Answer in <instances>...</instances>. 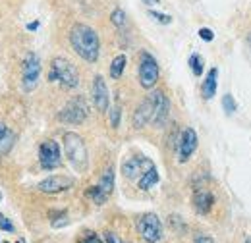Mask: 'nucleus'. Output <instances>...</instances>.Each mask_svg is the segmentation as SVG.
<instances>
[{"label": "nucleus", "instance_id": "f257e3e1", "mask_svg": "<svg viewBox=\"0 0 251 243\" xmlns=\"http://www.w3.org/2000/svg\"><path fill=\"white\" fill-rule=\"evenodd\" d=\"M70 43H72V49L75 50V54L79 58H83L89 64H95L99 60L100 41H99V35L93 27H89L85 24H75L70 29Z\"/></svg>", "mask_w": 251, "mask_h": 243}, {"label": "nucleus", "instance_id": "f03ea898", "mask_svg": "<svg viewBox=\"0 0 251 243\" xmlns=\"http://www.w3.org/2000/svg\"><path fill=\"white\" fill-rule=\"evenodd\" d=\"M49 81H50V83H60V87H64V89H75V87L79 85L77 68L70 60L58 56V58H54V60L50 62Z\"/></svg>", "mask_w": 251, "mask_h": 243}, {"label": "nucleus", "instance_id": "7ed1b4c3", "mask_svg": "<svg viewBox=\"0 0 251 243\" xmlns=\"http://www.w3.org/2000/svg\"><path fill=\"white\" fill-rule=\"evenodd\" d=\"M64 151L70 160V164L75 168V172H85L87 170V149L83 139L77 133H66L64 135Z\"/></svg>", "mask_w": 251, "mask_h": 243}, {"label": "nucleus", "instance_id": "20e7f679", "mask_svg": "<svg viewBox=\"0 0 251 243\" xmlns=\"http://www.w3.org/2000/svg\"><path fill=\"white\" fill-rule=\"evenodd\" d=\"M160 70H158L157 60L149 52H141L139 56V83L143 89H153L157 85Z\"/></svg>", "mask_w": 251, "mask_h": 243}, {"label": "nucleus", "instance_id": "39448f33", "mask_svg": "<svg viewBox=\"0 0 251 243\" xmlns=\"http://www.w3.org/2000/svg\"><path fill=\"white\" fill-rule=\"evenodd\" d=\"M137 232H139V236L143 238V242L158 243L160 238H162V224H160V218H158L155 213L143 214V216L137 220Z\"/></svg>", "mask_w": 251, "mask_h": 243}, {"label": "nucleus", "instance_id": "423d86ee", "mask_svg": "<svg viewBox=\"0 0 251 243\" xmlns=\"http://www.w3.org/2000/svg\"><path fill=\"white\" fill-rule=\"evenodd\" d=\"M87 114H89V108H87L85 98L83 97H75V98H72L62 110H60L58 118L64 123H75L77 125V123H83L85 122Z\"/></svg>", "mask_w": 251, "mask_h": 243}, {"label": "nucleus", "instance_id": "0eeeda50", "mask_svg": "<svg viewBox=\"0 0 251 243\" xmlns=\"http://www.w3.org/2000/svg\"><path fill=\"white\" fill-rule=\"evenodd\" d=\"M39 75H41V60L35 52L25 54L24 58V75H22V85L24 91H33L39 85Z\"/></svg>", "mask_w": 251, "mask_h": 243}, {"label": "nucleus", "instance_id": "6e6552de", "mask_svg": "<svg viewBox=\"0 0 251 243\" xmlns=\"http://www.w3.org/2000/svg\"><path fill=\"white\" fill-rule=\"evenodd\" d=\"M39 162L45 170H54L62 164V152L56 141H45L39 149Z\"/></svg>", "mask_w": 251, "mask_h": 243}, {"label": "nucleus", "instance_id": "1a4fd4ad", "mask_svg": "<svg viewBox=\"0 0 251 243\" xmlns=\"http://www.w3.org/2000/svg\"><path fill=\"white\" fill-rule=\"evenodd\" d=\"M151 100H153V118H151V122L155 123V127H162L168 120V114H170V100L162 91L151 93Z\"/></svg>", "mask_w": 251, "mask_h": 243}, {"label": "nucleus", "instance_id": "9d476101", "mask_svg": "<svg viewBox=\"0 0 251 243\" xmlns=\"http://www.w3.org/2000/svg\"><path fill=\"white\" fill-rule=\"evenodd\" d=\"M151 166H155L149 158H145V156H131V158H127L124 160V164H122V174H124L127 180H137V178H141Z\"/></svg>", "mask_w": 251, "mask_h": 243}, {"label": "nucleus", "instance_id": "9b49d317", "mask_svg": "<svg viewBox=\"0 0 251 243\" xmlns=\"http://www.w3.org/2000/svg\"><path fill=\"white\" fill-rule=\"evenodd\" d=\"M197 149V133L193 127H186L180 135V143H178V158L180 162H188L191 154Z\"/></svg>", "mask_w": 251, "mask_h": 243}, {"label": "nucleus", "instance_id": "f8f14e48", "mask_svg": "<svg viewBox=\"0 0 251 243\" xmlns=\"http://www.w3.org/2000/svg\"><path fill=\"white\" fill-rule=\"evenodd\" d=\"M93 102L95 108L99 112H106L108 110L110 97H108V87H106V81H104L102 75H97L93 81Z\"/></svg>", "mask_w": 251, "mask_h": 243}, {"label": "nucleus", "instance_id": "ddd939ff", "mask_svg": "<svg viewBox=\"0 0 251 243\" xmlns=\"http://www.w3.org/2000/svg\"><path fill=\"white\" fill-rule=\"evenodd\" d=\"M74 185V180L68 178V176H50L43 182H39V191L43 193H60V191H66Z\"/></svg>", "mask_w": 251, "mask_h": 243}, {"label": "nucleus", "instance_id": "4468645a", "mask_svg": "<svg viewBox=\"0 0 251 243\" xmlns=\"http://www.w3.org/2000/svg\"><path fill=\"white\" fill-rule=\"evenodd\" d=\"M151 118H153V100L149 97V98L141 100L139 106L135 108V112H133V127L135 129H143L151 122Z\"/></svg>", "mask_w": 251, "mask_h": 243}, {"label": "nucleus", "instance_id": "2eb2a0df", "mask_svg": "<svg viewBox=\"0 0 251 243\" xmlns=\"http://www.w3.org/2000/svg\"><path fill=\"white\" fill-rule=\"evenodd\" d=\"M213 205H215V197H213L211 191H207V189H197V191L193 193V207H195V211L199 214H209L211 209H213Z\"/></svg>", "mask_w": 251, "mask_h": 243}, {"label": "nucleus", "instance_id": "dca6fc26", "mask_svg": "<svg viewBox=\"0 0 251 243\" xmlns=\"http://www.w3.org/2000/svg\"><path fill=\"white\" fill-rule=\"evenodd\" d=\"M217 79H219V70L217 68H211L209 73H207V77H205V81H203V85H201V93H203V98L205 100H209V98H213L217 95V85H219Z\"/></svg>", "mask_w": 251, "mask_h": 243}, {"label": "nucleus", "instance_id": "f3484780", "mask_svg": "<svg viewBox=\"0 0 251 243\" xmlns=\"http://www.w3.org/2000/svg\"><path fill=\"white\" fill-rule=\"evenodd\" d=\"M14 141H16V135L4 123H0V156L10 152V149L14 147Z\"/></svg>", "mask_w": 251, "mask_h": 243}, {"label": "nucleus", "instance_id": "a211bd4d", "mask_svg": "<svg viewBox=\"0 0 251 243\" xmlns=\"http://www.w3.org/2000/svg\"><path fill=\"white\" fill-rule=\"evenodd\" d=\"M157 183H158V172L155 166H151V168L137 180V187L143 189V191H147V189H151V187L157 185Z\"/></svg>", "mask_w": 251, "mask_h": 243}, {"label": "nucleus", "instance_id": "6ab92c4d", "mask_svg": "<svg viewBox=\"0 0 251 243\" xmlns=\"http://www.w3.org/2000/svg\"><path fill=\"white\" fill-rule=\"evenodd\" d=\"M99 187H100V191L106 193V195L112 193V189H114V170H112V168H106V170H104V174L100 176Z\"/></svg>", "mask_w": 251, "mask_h": 243}, {"label": "nucleus", "instance_id": "aec40b11", "mask_svg": "<svg viewBox=\"0 0 251 243\" xmlns=\"http://www.w3.org/2000/svg\"><path fill=\"white\" fill-rule=\"evenodd\" d=\"M126 62H127V58H126L124 54H118L112 60V64H110V77L112 79H120L122 77V73H124L126 70Z\"/></svg>", "mask_w": 251, "mask_h": 243}, {"label": "nucleus", "instance_id": "412c9836", "mask_svg": "<svg viewBox=\"0 0 251 243\" xmlns=\"http://www.w3.org/2000/svg\"><path fill=\"white\" fill-rule=\"evenodd\" d=\"M85 195H87V197L93 201L95 205H104V203H106V199H108V195H106V193H102L99 185H93V187H89Z\"/></svg>", "mask_w": 251, "mask_h": 243}, {"label": "nucleus", "instance_id": "4be33fe9", "mask_svg": "<svg viewBox=\"0 0 251 243\" xmlns=\"http://www.w3.org/2000/svg\"><path fill=\"white\" fill-rule=\"evenodd\" d=\"M203 64H205V62H203V58H201L199 54H191V56H189V68H191V72H193L195 77H199V75L203 73V68H205Z\"/></svg>", "mask_w": 251, "mask_h": 243}, {"label": "nucleus", "instance_id": "5701e85b", "mask_svg": "<svg viewBox=\"0 0 251 243\" xmlns=\"http://www.w3.org/2000/svg\"><path fill=\"white\" fill-rule=\"evenodd\" d=\"M110 20H112V24H114L118 29H124L126 25H127V18H126V12L122 8H116V10L112 12Z\"/></svg>", "mask_w": 251, "mask_h": 243}, {"label": "nucleus", "instance_id": "b1692460", "mask_svg": "<svg viewBox=\"0 0 251 243\" xmlns=\"http://www.w3.org/2000/svg\"><path fill=\"white\" fill-rule=\"evenodd\" d=\"M222 108L226 110V114H234L238 110V104H236V100H234V97L230 93L222 97Z\"/></svg>", "mask_w": 251, "mask_h": 243}, {"label": "nucleus", "instance_id": "393cba45", "mask_svg": "<svg viewBox=\"0 0 251 243\" xmlns=\"http://www.w3.org/2000/svg\"><path fill=\"white\" fill-rule=\"evenodd\" d=\"M149 16H151L155 22L162 24V25H168V24H172V18H170L168 14H160V12H155V10H151V12H149Z\"/></svg>", "mask_w": 251, "mask_h": 243}, {"label": "nucleus", "instance_id": "a878e982", "mask_svg": "<svg viewBox=\"0 0 251 243\" xmlns=\"http://www.w3.org/2000/svg\"><path fill=\"white\" fill-rule=\"evenodd\" d=\"M0 230H4V232H10V234H14L16 232V228H14V224L4 216V214H0Z\"/></svg>", "mask_w": 251, "mask_h": 243}, {"label": "nucleus", "instance_id": "bb28decb", "mask_svg": "<svg viewBox=\"0 0 251 243\" xmlns=\"http://www.w3.org/2000/svg\"><path fill=\"white\" fill-rule=\"evenodd\" d=\"M120 106H114L112 108V112H110V123H112V127H118L120 125Z\"/></svg>", "mask_w": 251, "mask_h": 243}, {"label": "nucleus", "instance_id": "cd10ccee", "mask_svg": "<svg viewBox=\"0 0 251 243\" xmlns=\"http://www.w3.org/2000/svg\"><path fill=\"white\" fill-rule=\"evenodd\" d=\"M199 37L203 39V41H207V43H211L213 39H215V33L209 29V27H201L199 29Z\"/></svg>", "mask_w": 251, "mask_h": 243}, {"label": "nucleus", "instance_id": "c85d7f7f", "mask_svg": "<svg viewBox=\"0 0 251 243\" xmlns=\"http://www.w3.org/2000/svg\"><path fill=\"white\" fill-rule=\"evenodd\" d=\"M104 240H106V243H124L114 232H104Z\"/></svg>", "mask_w": 251, "mask_h": 243}, {"label": "nucleus", "instance_id": "c756f323", "mask_svg": "<svg viewBox=\"0 0 251 243\" xmlns=\"http://www.w3.org/2000/svg\"><path fill=\"white\" fill-rule=\"evenodd\" d=\"M79 243H102V242H100V240L95 236L93 232H87V236H85V238H83Z\"/></svg>", "mask_w": 251, "mask_h": 243}, {"label": "nucleus", "instance_id": "7c9ffc66", "mask_svg": "<svg viewBox=\"0 0 251 243\" xmlns=\"http://www.w3.org/2000/svg\"><path fill=\"white\" fill-rule=\"evenodd\" d=\"M193 243H215V242H213V238H209V236H205V234H197Z\"/></svg>", "mask_w": 251, "mask_h": 243}, {"label": "nucleus", "instance_id": "2f4dec72", "mask_svg": "<svg viewBox=\"0 0 251 243\" xmlns=\"http://www.w3.org/2000/svg\"><path fill=\"white\" fill-rule=\"evenodd\" d=\"M27 29L37 31V29H39V22H31V24H27Z\"/></svg>", "mask_w": 251, "mask_h": 243}, {"label": "nucleus", "instance_id": "473e14b6", "mask_svg": "<svg viewBox=\"0 0 251 243\" xmlns=\"http://www.w3.org/2000/svg\"><path fill=\"white\" fill-rule=\"evenodd\" d=\"M145 2H147V4H158L160 0H145Z\"/></svg>", "mask_w": 251, "mask_h": 243}, {"label": "nucleus", "instance_id": "72a5a7b5", "mask_svg": "<svg viewBox=\"0 0 251 243\" xmlns=\"http://www.w3.org/2000/svg\"><path fill=\"white\" fill-rule=\"evenodd\" d=\"M248 45H250V47H251V33H250V35H248Z\"/></svg>", "mask_w": 251, "mask_h": 243}, {"label": "nucleus", "instance_id": "f704fd0d", "mask_svg": "<svg viewBox=\"0 0 251 243\" xmlns=\"http://www.w3.org/2000/svg\"><path fill=\"white\" fill-rule=\"evenodd\" d=\"M244 243H251V238H248V240H246Z\"/></svg>", "mask_w": 251, "mask_h": 243}, {"label": "nucleus", "instance_id": "c9c22d12", "mask_svg": "<svg viewBox=\"0 0 251 243\" xmlns=\"http://www.w3.org/2000/svg\"><path fill=\"white\" fill-rule=\"evenodd\" d=\"M0 197H2V195H0Z\"/></svg>", "mask_w": 251, "mask_h": 243}, {"label": "nucleus", "instance_id": "e433bc0d", "mask_svg": "<svg viewBox=\"0 0 251 243\" xmlns=\"http://www.w3.org/2000/svg\"><path fill=\"white\" fill-rule=\"evenodd\" d=\"M6 243H8V242H6Z\"/></svg>", "mask_w": 251, "mask_h": 243}]
</instances>
